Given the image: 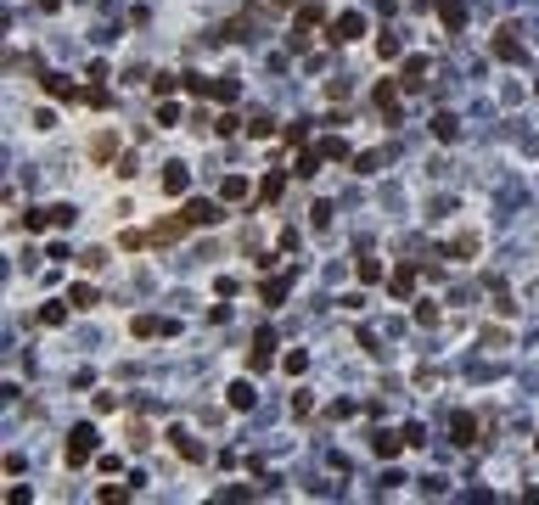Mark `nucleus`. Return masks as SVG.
<instances>
[{"mask_svg":"<svg viewBox=\"0 0 539 505\" xmlns=\"http://www.w3.org/2000/svg\"><path fill=\"white\" fill-rule=\"evenodd\" d=\"M489 51H494V62H511V68L528 62V45H523V28H517V23H500L494 40H489Z\"/></svg>","mask_w":539,"mask_h":505,"instance_id":"f257e3e1","label":"nucleus"},{"mask_svg":"<svg viewBox=\"0 0 539 505\" xmlns=\"http://www.w3.org/2000/svg\"><path fill=\"white\" fill-rule=\"evenodd\" d=\"M74 219H79L74 203H57V208H28V214H23V230H68Z\"/></svg>","mask_w":539,"mask_h":505,"instance_id":"f03ea898","label":"nucleus"},{"mask_svg":"<svg viewBox=\"0 0 539 505\" xmlns=\"http://www.w3.org/2000/svg\"><path fill=\"white\" fill-rule=\"evenodd\" d=\"M96 449H101V433H96L90 421H79L74 433H68V449H62V460H68V466L79 472V466H84V460H90Z\"/></svg>","mask_w":539,"mask_h":505,"instance_id":"7ed1b4c3","label":"nucleus"},{"mask_svg":"<svg viewBox=\"0 0 539 505\" xmlns=\"http://www.w3.org/2000/svg\"><path fill=\"white\" fill-rule=\"evenodd\" d=\"M314 28H326V11H320V0H298V11H293V45L304 51L309 34Z\"/></svg>","mask_w":539,"mask_h":505,"instance_id":"20e7f679","label":"nucleus"},{"mask_svg":"<svg viewBox=\"0 0 539 505\" xmlns=\"http://www.w3.org/2000/svg\"><path fill=\"white\" fill-rule=\"evenodd\" d=\"M360 34H365V11H337V17L326 23V40H331V45H354Z\"/></svg>","mask_w":539,"mask_h":505,"instance_id":"39448f33","label":"nucleus"},{"mask_svg":"<svg viewBox=\"0 0 539 505\" xmlns=\"http://www.w3.org/2000/svg\"><path fill=\"white\" fill-rule=\"evenodd\" d=\"M399 90H404L399 79H377V84H371V107H377L382 124H399Z\"/></svg>","mask_w":539,"mask_h":505,"instance_id":"423d86ee","label":"nucleus"},{"mask_svg":"<svg viewBox=\"0 0 539 505\" xmlns=\"http://www.w3.org/2000/svg\"><path fill=\"white\" fill-rule=\"evenodd\" d=\"M197 225H191V214L180 208V214H169V219H157L152 225V247H174V242H186Z\"/></svg>","mask_w":539,"mask_h":505,"instance_id":"0eeeda50","label":"nucleus"},{"mask_svg":"<svg viewBox=\"0 0 539 505\" xmlns=\"http://www.w3.org/2000/svg\"><path fill=\"white\" fill-rule=\"evenodd\" d=\"M276 348H281V343H276V331H270V326H264V331H259V337H253V354H247V376H264V370H270V365L281 360V354H276Z\"/></svg>","mask_w":539,"mask_h":505,"instance_id":"6e6552de","label":"nucleus"},{"mask_svg":"<svg viewBox=\"0 0 539 505\" xmlns=\"http://www.w3.org/2000/svg\"><path fill=\"white\" fill-rule=\"evenodd\" d=\"M130 331H135L141 343H152V337H180V320H163V314H135V320H130Z\"/></svg>","mask_w":539,"mask_h":505,"instance_id":"1a4fd4ad","label":"nucleus"},{"mask_svg":"<svg viewBox=\"0 0 539 505\" xmlns=\"http://www.w3.org/2000/svg\"><path fill=\"white\" fill-rule=\"evenodd\" d=\"M393 157H399V146H377V152H354V157H348V169H354V174H382V169L393 163Z\"/></svg>","mask_w":539,"mask_h":505,"instance_id":"9d476101","label":"nucleus"},{"mask_svg":"<svg viewBox=\"0 0 539 505\" xmlns=\"http://www.w3.org/2000/svg\"><path fill=\"white\" fill-rule=\"evenodd\" d=\"M169 449H174V455H180L186 466H203V460H208V449H203L197 438L186 433V427H169Z\"/></svg>","mask_w":539,"mask_h":505,"instance_id":"9b49d317","label":"nucleus"},{"mask_svg":"<svg viewBox=\"0 0 539 505\" xmlns=\"http://www.w3.org/2000/svg\"><path fill=\"white\" fill-rule=\"evenodd\" d=\"M371 449H377V460H399L410 449V438H404V427H382V433L371 438Z\"/></svg>","mask_w":539,"mask_h":505,"instance_id":"f8f14e48","label":"nucleus"},{"mask_svg":"<svg viewBox=\"0 0 539 505\" xmlns=\"http://www.w3.org/2000/svg\"><path fill=\"white\" fill-rule=\"evenodd\" d=\"M416 281H421V270H416V264H393V270H387V292H393L399 303H410Z\"/></svg>","mask_w":539,"mask_h":505,"instance_id":"ddd939ff","label":"nucleus"},{"mask_svg":"<svg viewBox=\"0 0 539 505\" xmlns=\"http://www.w3.org/2000/svg\"><path fill=\"white\" fill-rule=\"evenodd\" d=\"M40 90H51L57 101H84V84L62 79V73H40Z\"/></svg>","mask_w":539,"mask_h":505,"instance_id":"4468645a","label":"nucleus"},{"mask_svg":"<svg viewBox=\"0 0 539 505\" xmlns=\"http://www.w3.org/2000/svg\"><path fill=\"white\" fill-rule=\"evenodd\" d=\"M247 197H259V186L247 174H225L220 180V203H247Z\"/></svg>","mask_w":539,"mask_h":505,"instance_id":"2eb2a0df","label":"nucleus"},{"mask_svg":"<svg viewBox=\"0 0 539 505\" xmlns=\"http://www.w3.org/2000/svg\"><path fill=\"white\" fill-rule=\"evenodd\" d=\"M427 68H433L427 57H404V68H399V84H404V90H421V84H427Z\"/></svg>","mask_w":539,"mask_h":505,"instance_id":"dca6fc26","label":"nucleus"},{"mask_svg":"<svg viewBox=\"0 0 539 505\" xmlns=\"http://www.w3.org/2000/svg\"><path fill=\"white\" fill-rule=\"evenodd\" d=\"M438 23H444V34H461L466 28V0H438Z\"/></svg>","mask_w":539,"mask_h":505,"instance_id":"f3484780","label":"nucleus"},{"mask_svg":"<svg viewBox=\"0 0 539 505\" xmlns=\"http://www.w3.org/2000/svg\"><path fill=\"white\" fill-rule=\"evenodd\" d=\"M163 191H169V197H186V191H191V169H186V163H169V169H163Z\"/></svg>","mask_w":539,"mask_h":505,"instance_id":"a211bd4d","label":"nucleus"},{"mask_svg":"<svg viewBox=\"0 0 539 505\" xmlns=\"http://www.w3.org/2000/svg\"><path fill=\"white\" fill-rule=\"evenodd\" d=\"M90 163H118V135H113V130H101V135L90 141Z\"/></svg>","mask_w":539,"mask_h":505,"instance_id":"6ab92c4d","label":"nucleus"},{"mask_svg":"<svg viewBox=\"0 0 539 505\" xmlns=\"http://www.w3.org/2000/svg\"><path fill=\"white\" fill-rule=\"evenodd\" d=\"M477 247H483V236H477V230H461V236L444 247V259H477Z\"/></svg>","mask_w":539,"mask_h":505,"instance_id":"aec40b11","label":"nucleus"},{"mask_svg":"<svg viewBox=\"0 0 539 505\" xmlns=\"http://www.w3.org/2000/svg\"><path fill=\"white\" fill-rule=\"evenodd\" d=\"M225 404H231V410H253V404H259V393H253V382H247V376L225 387Z\"/></svg>","mask_w":539,"mask_h":505,"instance_id":"412c9836","label":"nucleus"},{"mask_svg":"<svg viewBox=\"0 0 539 505\" xmlns=\"http://www.w3.org/2000/svg\"><path fill=\"white\" fill-rule=\"evenodd\" d=\"M293 281H298V270H287V276H276V281H264V287H259V297H264V303L276 309V303H281V297L293 292Z\"/></svg>","mask_w":539,"mask_h":505,"instance_id":"4be33fe9","label":"nucleus"},{"mask_svg":"<svg viewBox=\"0 0 539 505\" xmlns=\"http://www.w3.org/2000/svg\"><path fill=\"white\" fill-rule=\"evenodd\" d=\"M450 443H461V449H466V443H477V421H472L466 410H461V416H450Z\"/></svg>","mask_w":539,"mask_h":505,"instance_id":"5701e85b","label":"nucleus"},{"mask_svg":"<svg viewBox=\"0 0 539 505\" xmlns=\"http://www.w3.org/2000/svg\"><path fill=\"white\" fill-rule=\"evenodd\" d=\"M320 146V157H326V163H348V157H354V146L343 141V135H326V141H314Z\"/></svg>","mask_w":539,"mask_h":505,"instance_id":"b1692460","label":"nucleus"},{"mask_svg":"<svg viewBox=\"0 0 539 505\" xmlns=\"http://www.w3.org/2000/svg\"><path fill=\"white\" fill-rule=\"evenodd\" d=\"M326 157H320V146H298V163H293V174L298 180H314V169H320Z\"/></svg>","mask_w":539,"mask_h":505,"instance_id":"393cba45","label":"nucleus"},{"mask_svg":"<svg viewBox=\"0 0 539 505\" xmlns=\"http://www.w3.org/2000/svg\"><path fill=\"white\" fill-rule=\"evenodd\" d=\"M186 214H191V225H220V203H203V197H197V203H186Z\"/></svg>","mask_w":539,"mask_h":505,"instance_id":"a878e982","label":"nucleus"},{"mask_svg":"<svg viewBox=\"0 0 539 505\" xmlns=\"http://www.w3.org/2000/svg\"><path fill=\"white\" fill-rule=\"evenodd\" d=\"M461 135V118L455 113H433V141H455Z\"/></svg>","mask_w":539,"mask_h":505,"instance_id":"bb28decb","label":"nucleus"},{"mask_svg":"<svg viewBox=\"0 0 539 505\" xmlns=\"http://www.w3.org/2000/svg\"><path fill=\"white\" fill-rule=\"evenodd\" d=\"M247 135H253V141H276L281 124H270V113H259V118H247Z\"/></svg>","mask_w":539,"mask_h":505,"instance_id":"cd10ccee","label":"nucleus"},{"mask_svg":"<svg viewBox=\"0 0 539 505\" xmlns=\"http://www.w3.org/2000/svg\"><path fill=\"white\" fill-rule=\"evenodd\" d=\"M281 191H287V174H264V180H259V203H264V208H270Z\"/></svg>","mask_w":539,"mask_h":505,"instance_id":"c85d7f7f","label":"nucleus"},{"mask_svg":"<svg viewBox=\"0 0 539 505\" xmlns=\"http://www.w3.org/2000/svg\"><path fill=\"white\" fill-rule=\"evenodd\" d=\"M68 303H74V309H96V303H101V292L90 287V281H79V287H68Z\"/></svg>","mask_w":539,"mask_h":505,"instance_id":"c756f323","label":"nucleus"},{"mask_svg":"<svg viewBox=\"0 0 539 505\" xmlns=\"http://www.w3.org/2000/svg\"><path fill=\"white\" fill-rule=\"evenodd\" d=\"M152 124H157V130H180V107H174V101H169V96H163V101H157Z\"/></svg>","mask_w":539,"mask_h":505,"instance_id":"7c9ffc66","label":"nucleus"},{"mask_svg":"<svg viewBox=\"0 0 539 505\" xmlns=\"http://www.w3.org/2000/svg\"><path fill=\"white\" fill-rule=\"evenodd\" d=\"M135 489H141V477H135V483H107V489H96V500L118 505V500H130V494H135Z\"/></svg>","mask_w":539,"mask_h":505,"instance_id":"2f4dec72","label":"nucleus"},{"mask_svg":"<svg viewBox=\"0 0 539 505\" xmlns=\"http://www.w3.org/2000/svg\"><path fill=\"white\" fill-rule=\"evenodd\" d=\"M354 276H360V287H377L382 281V264L377 259H354Z\"/></svg>","mask_w":539,"mask_h":505,"instance_id":"473e14b6","label":"nucleus"},{"mask_svg":"<svg viewBox=\"0 0 539 505\" xmlns=\"http://www.w3.org/2000/svg\"><path fill=\"white\" fill-rule=\"evenodd\" d=\"M438 320H444V309L433 297H416V326H438Z\"/></svg>","mask_w":539,"mask_h":505,"instance_id":"72a5a7b5","label":"nucleus"},{"mask_svg":"<svg viewBox=\"0 0 539 505\" xmlns=\"http://www.w3.org/2000/svg\"><path fill=\"white\" fill-rule=\"evenodd\" d=\"M118 247H124V253H141V247H152V230H124Z\"/></svg>","mask_w":539,"mask_h":505,"instance_id":"f704fd0d","label":"nucleus"},{"mask_svg":"<svg viewBox=\"0 0 539 505\" xmlns=\"http://www.w3.org/2000/svg\"><path fill=\"white\" fill-rule=\"evenodd\" d=\"M68 309H74V303H45V309H40V326H45V331H51V326H62V320H68Z\"/></svg>","mask_w":539,"mask_h":505,"instance_id":"c9c22d12","label":"nucleus"},{"mask_svg":"<svg viewBox=\"0 0 539 505\" xmlns=\"http://www.w3.org/2000/svg\"><path fill=\"white\" fill-rule=\"evenodd\" d=\"M236 130H247V118H236L231 107H225V113L214 118V135H236Z\"/></svg>","mask_w":539,"mask_h":505,"instance_id":"e433bc0d","label":"nucleus"},{"mask_svg":"<svg viewBox=\"0 0 539 505\" xmlns=\"http://www.w3.org/2000/svg\"><path fill=\"white\" fill-rule=\"evenodd\" d=\"M399 51H404V40H399V34H377V57H382V62H393Z\"/></svg>","mask_w":539,"mask_h":505,"instance_id":"4c0bfd02","label":"nucleus"},{"mask_svg":"<svg viewBox=\"0 0 539 505\" xmlns=\"http://www.w3.org/2000/svg\"><path fill=\"white\" fill-rule=\"evenodd\" d=\"M281 370H287V376H304V370H309V354H304V348H293V354H281Z\"/></svg>","mask_w":539,"mask_h":505,"instance_id":"58836bf2","label":"nucleus"},{"mask_svg":"<svg viewBox=\"0 0 539 505\" xmlns=\"http://www.w3.org/2000/svg\"><path fill=\"white\" fill-rule=\"evenodd\" d=\"M281 141H287V146H309V124H304V118H298V124H287V130H281Z\"/></svg>","mask_w":539,"mask_h":505,"instance_id":"ea45409f","label":"nucleus"},{"mask_svg":"<svg viewBox=\"0 0 539 505\" xmlns=\"http://www.w3.org/2000/svg\"><path fill=\"white\" fill-rule=\"evenodd\" d=\"M84 101H90V107H113V90H107V84H84Z\"/></svg>","mask_w":539,"mask_h":505,"instance_id":"a19ab883","label":"nucleus"},{"mask_svg":"<svg viewBox=\"0 0 539 505\" xmlns=\"http://www.w3.org/2000/svg\"><path fill=\"white\" fill-rule=\"evenodd\" d=\"M101 264H107V253H101V247H90V253H79V270H84V276H96Z\"/></svg>","mask_w":539,"mask_h":505,"instance_id":"79ce46f5","label":"nucleus"},{"mask_svg":"<svg viewBox=\"0 0 539 505\" xmlns=\"http://www.w3.org/2000/svg\"><path fill=\"white\" fill-rule=\"evenodd\" d=\"M314 416V399L309 393H293V421H309Z\"/></svg>","mask_w":539,"mask_h":505,"instance_id":"37998d69","label":"nucleus"},{"mask_svg":"<svg viewBox=\"0 0 539 505\" xmlns=\"http://www.w3.org/2000/svg\"><path fill=\"white\" fill-rule=\"evenodd\" d=\"M494 309H500V314H517V303H511V292L500 287V281H494Z\"/></svg>","mask_w":539,"mask_h":505,"instance_id":"c03bdc74","label":"nucleus"},{"mask_svg":"<svg viewBox=\"0 0 539 505\" xmlns=\"http://www.w3.org/2000/svg\"><path fill=\"white\" fill-rule=\"evenodd\" d=\"M309 219H314V230H326V225H331V203H314V208H309Z\"/></svg>","mask_w":539,"mask_h":505,"instance_id":"a18cd8bd","label":"nucleus"},{"mask_svg":"<svg viewBox=\"0 0 539 505\" xmlns=\"http://www.w3.org/2000/svg\"><path fill=\"white\" fill-rule=\"evenodd\" d=\"M130 443H135V449H147V443H152V433H147V421H130Z\"/></svg>","mask_w":539,"mask_h":505,"instance_id":"49530a36","label":"nucleus"},{"mask_svg":"<svg viewBox=\"0 0 539 505\" xmlns=\"http://www.w3.org/2000/svg\"><path fill=\"white\" fill-rule=\"evenodd\" d=\"M404 438H410V449H421V443H427V427H421V421H404Z\"/></svg>","mask_w":539,"mask_h":505,"instance_id":"de8ad7c7","label":"nucleus"},{"mask_svg":"<svg viewBox=\"0 0 539 505\" xmlns=\"http://www.w3.org/2000/svg\"><path fill=\"white\" fill-rule=\"evenodd\" d=\"M113 174H118V180H135V152H124V157H118V169H113Z\"/></svg>","mask_w":539,"mask_h":505,"instance_id":"09e8293b","label":"nucleus"},{"mask_svg":"<svg viewBox=\"0 0 539 505\" xmlns=\"http://www.w3.org/2000/svg\"><path fill=\"white\" fill-rule=\"evenodd\" d=\"M270 6H276V11H298V0H270Z\"/></svg>","mask_w":539,"mask_h":505,"instance_id":"8fccbe9b","label":"nucleus"},{"mask_svg":"<svg viewBox=\"0 0 539 505\" xmlns=\"http://www.w3.org/2000/svg\"><path fill=\"white\" fill-rule=\"evenodd\" d=\"M534 449H539V438H534Z\"/></svg>","mask_w":539,"mask_h":505,"instance_id":"3c124183","label":"nucleus"}]
</instances>
